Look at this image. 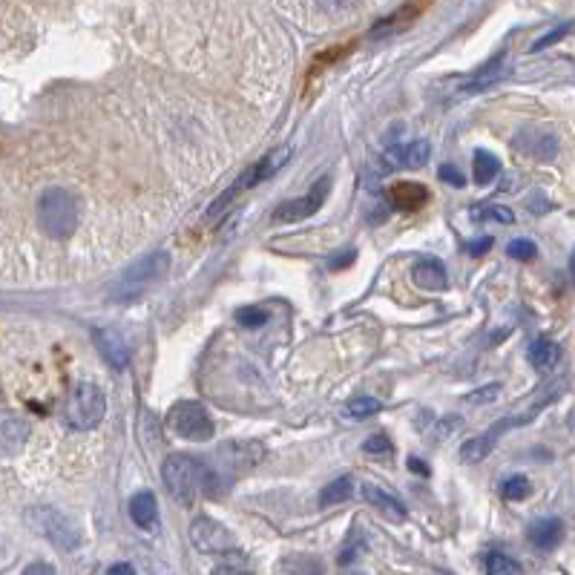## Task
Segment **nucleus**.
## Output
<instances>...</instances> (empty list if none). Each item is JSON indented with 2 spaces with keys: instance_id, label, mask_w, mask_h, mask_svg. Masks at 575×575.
Instances as JSON below:
<instances>
[{
  "instance_id": "obj_16",
  "label": "nucleus",
  "mask_w": 575,
  "mask_h": 575,
  "mask_svg": "<svg viewBox=\"0 0 575 575\" xmlns=\"http://www.w3.org/2000/svg\"><path fill=\"white\" fill-rule=\"evenodd\" d=\"M412 279L417 288L423 291H443L449 285V274H446V265L440 259H420L414 265Z\"/></svg>"
},
{
  "instance_id": "obj_21",
  "label": "nucleus",
  "mask_w": 575,
  "mask_h": 575,
  "mask_svg": "<svg viewBox=\"0 0 575 575\" xmlns=\"http://www.w3.org/2000/svg\"><path fill=\"white\" fill-rule=\"evenodd\" d=\"M26 437H29V423L18 417V414H3V420H0V440H3V449L12 455V452H18L23 443H26Z\"/></svg>"
},
{
  "instance_id": "obj_19",
  "label": "nucleus",
  "mask_w": 575,
  "mask_h": 575,
  "mask_svg": "<svg viewBox=\"0 0 575 575\" xmlns=\"http://www.w3.org/2000/svg\"><path fill=\"white\" fill-rule=\"evenodd\" d=\"M363 498H366L371 506H377L380 512L394 515L397 521H403V518H406V504H403L397 495H391L389 489L377 486V483H366V486H363Z\"/></svg>"
},
{
  "instance_id": "obj_38",
  "label": "nucleus",
  "mask_w": 575,
  "mask_h": 575,
  "mask_svg": "<svg viewBox=\"0 0 575 575\" xmlns=\"http://www.w3.org/2000/svg\"><path fill=\"white\" fill-rule=\"evenodd\" d=\"M337 256H340V259H334V262H331V268H334V271H340V268H343V265H351V262H354V256H357V253H354V251H348V253H337Z\"/></svg>"
},
{
  "instance_id": "obj_4",
  "label": "nucleus",
  "mask_w": 575,
  "mask_h": 575,
  "mask_svg": "<svg viewBox=\"0 0 575 575\" xmlns=\"http://www.w3.org/2000/svg\"><path fill=\"white\" fill-rule=\"evenodd\" d=\"M38 222L52 239H67L78 228V202L64 187H49L38 202Z\"/></svg>"
},
{
  "instance_id": "obj_14",
  "label": "nucleus",
  "mask_w": 575,
  "mask_h": 575,
  "mask_svg": "<svg viewBox=\"0 0 575 575\" xmlns=\"http://www.w3.org/2000/svg\"><path fill=\"white\" fill-rule=\"evenodd\" d=\"M515 150H521L524 156L538 161H550L555 153H558V144H555V136L550 133H541V130H521L518 136L512 138Z\"/></svg>"
},
{
  "instance_id": "obj_11",
  "label": "nucleus",
  "mask_w": 575,
  "mask_h": 575,
  "mask_svg": "<svg viewBox=\"0 0 575 575\" xmlns=\"http://www.w3.org/2000/svg\"><path fill=\"white\" fill-rule=\"evenodd\" d=\"M92 343L98 348V354H101L115 371L130 366V345L121 337V331L107 328V325H98V328H92Z\"/></svg>"
},
{
  "instance_id": "obj_36",
  "label": "nucleus",
  "mask_w": 575,
  "mask_h": 575,
  "mask_svg": "<svg viewBox=\"0 0 575 575\" xmlns=\"http://www.w3.org/2000/svg\"><path fill=\"white\" fill-rule=\"evenodd\" d=\"M489 248H492V239L486 236V239H478V242H472V245H469V253H472V256H481V253H486Z\"/></svg>"
},
{
  "instance_id": "obj_27",
  "label": "nucleus",
  "mask_w": 575,
  "mask_h": 575,
  "mask_svg": "<svg viewBox=\"0 0 575 575\" xmlns=\"http://www.w3.org/2000/svg\"><path fill=\"white\" fill-rule=\"evenodd\" d=\"M368 550L366 538H363V532L360 529H354L351 532V538H348V544L343 547V555H340V567H348V564H354L363 552Z\"/></svg>"
},
{
  "instance_id": "obj_35",
  "label": "nucleus",
  "mask_w": 575,
  "mask_h": 575,
  "mask_svg": "<svg viewBox=\"0 0 575 575\" xmlns=\"http://www.w3.org/2000/svg\"><path fill=\"white\" fill-rule=\"evenodd\" d=\"M363 452H368V455H386V452H391V440L386 435H371L363 443Z\"/></svg>"
},
{
  "instance_id": "obj_8",
  "label": "nucleus",
  "mask_w": 575,
  "mask_h": 575,
  "mask_svg": "<svg viewBox=\"0 0 575 575\" xmlns=\"http://www.w3.org/2000/svg\"><path fill=\"white\" fill-rule=\"evenodd\" d=\"M328 193H331V176H322V179L311 184V190L302 199H291V202H282V205L276 207L274 222L276 225H294V222H302V219L314 216L317 210H322Z\"/></svg>"
},
{
  "instance_id": "obj_15",
  "label": "nucleus",
  "mask_w": 575,
  "mask_h": 575,
  "mask_svg": "<svg viewBox=\"0 0 575 575\" xmlns=\"http://www.w3.org/2000/svg\"><path fill=\"white\" fill-rule=\"evenodd\" d=\"M386 196H389V205L394 207V210H403V213L420 210V207L429 202V190L417 182L391 184L389 190H386Z\"/></svg>"
},
{
  "instance_id": "obj_12",
  "label": "nucleus",
  "mask_w": 575,
  "mask_h": 575,
  "mask_svg": "<svg viewBox=\"0 0 575 575\" xmlns=\"http://www.w3.org/2000/svg\"><path fill=\"white\" fill-rule=\"evenodd\" d=\"M506 72H509V64H506V55L501 52L498 58H492L486 67H481L469 81H463L458 87V98H469V95H478V92L489 90V87H495L501 78H506Z\"/></svg>"
},
{
  "instance_id": "obj_23",
  "label": "nucleus",
  "mask_w": 575,
  "mask_h": 575,
  "mask_svg": "<svg viewBox=\"0 0 575 575\" xmlns=\"http://www.w3.org/2000/svg\"><path fill=\"white\" fill-rule=\"evenodd\" d=\"M475 182L486 187V184L495 182V176L501 173V161L498 156H492L489 150H475Z\"/></svg>"
},
{
  "instance_id": "obj_2",
  "label": "nucleus",
  "mask_w": 575,
  "mask_h": 575,
  "mask_svg": "<svg viewBox=\"0 0 575 575\" xmlns=\"http://www.w3.org/2000/svg\"><path fill=\"white\" fill-rule=\"evenodd\" d=\"M167 271H170V256L164 251L141 256L136 265H130V268L121 274V279L115 282L113 299L115 302H121V305L136 302V299H141L144 294H150L161 279L167 276Z\"/></svg>"
},
{
  "instance_id": "obj_39",
  "label": "nucleus",
  "mask_w": 575,
  "mask_h": 575,
  "mask_svg": "<svg viewBox=\"0 0 575 575\" xmlns=\"http://www.w3.org/2000/svg\"><path fill=\"white\" fill-rule=\"evenodd\" d=\"M38 573H55V567H52V564H32V567H26V575Z\"/></svg>"
},
{
  "instance_id": "obj_37",
  "label": "nucleus",
  "mask_w": 575,
  "mask_h": 575,
  "mask_svg": "<svg viewBox=\"0 0 575 575\" xmlns=\"http://www.w3.org/2000/svg\"><path fill=\"white\" fill-rule=\"evenodd\" d=\"M409 469L417 472V475H423V478H429V472H432V469H429V466H426L420 458H409Z\"/></svg>"
},
{
  "instance_id": "obj_26",
  "label": "nucleus",
  "mask_w": 575,
  "mask_h": 575,
  "mask_svg": "<svg viewBox=\"0 0 575 575\" xmlns=\"http://www.w3.org/2000/svg\"><path fill=\"white\" fill-rule=\"evenodd\" d=\"M486 573L492 575H506V573H521V564L512 561L504 552H489L486 555Z\"/></svg>"
},
{
  "instance_id": "obj_18",
  "label": "nucleus",
  "mask_w": 575,
  "mask_h": 575,
  "mask_svg": "<svg viewBox=\"0 0 575 575\" xmlns=\"http://www.w3.org/2000/svg\"><path fill=\"white\" fill-rule=\"evenodd\" d=\"M429 153H432L429 141H412L406 147H391L383 161L389 167H423L429 161Z\"/></svg>"
},
{
  "instance_id": "obj_6",
  "label": "nucleus",
  "mask_w": 575,
  "mask_h": 575,
  "mask_svg": "<svg viewBox=\"0 0 575 575\" xmlns=\"http://www.w3.org/2000/svg\"><path fill=\"white\" fill-rule=\"evenodd\" d=\"M167 426L184 440H210L213 437V420L202 403H193V400H182L176 403L170 412H167Z\"/></svg>"
},
{
  "instance_id": "obj_41",
  "label": "nucleus",
  "mask_w": 575,
  "mask_h": 575,
  "mask_svg": "<svg viewBox=\"0 0 575 575\" xmlns=\"http://www.w3.org/2000/svg\"><path fill=\"white\" fill-rule=\"evenodd\" d=\"M322 3H325V6H334V9H337V6H348L351 0H322Z\"/></svg>"
},
{
  "instance_id": "obj_13",
  "label": "nucleus",
  "mask_w": 575,
  "mask_h": 575,
  "mask_svg": "<svg viewBox=\"0 0 575 575\" xmlns=\"http://www.w3.org/2000/svg\"><path fill=\"white\" fill-rule=\"evenodd\" d=\"M291 159V147H279V150H271L268 156H262V159L256 161L253 167H248L242 176H239V182L245 190H251L256 184L268 182L271 176H274L276 170H282L285 167V161Z\"/></svg>"
},
{
  "instance_id": "obj_5",
  "label": "nucleus",
  "mask_w": 575,
  "mask_h": 575,
  "mask_svg": "<svg viewBox=\"0 0 575 575\" xmlns=\"http://www.w3.org/2000/svg\"><path fill=\"white\" fill-rule=\"evenodd\" d=\"M107 414V397L95 383H78L64 403V423L72 432H90Z\"/></svg>"
},
{
  "instance_id": "obj_24",
  "label": "nucleus",
  "mask_w": 575,
  "mask_h": 575,
  "mask_svg": "<svg viewBox=\"0 0 575 575\" xmlns=\"http://www.w3.org/2000/svg\"><path fill=\"white\" fill-rule=\"evenodd\" d=\"M354 495V481L351 478H337V481H331L325 489H322L320 495V506H334V504H343Z\"/></svg>"
},
{
  "instance_id": "obj_22",
  "label": "nucleus",
  "mask_w": 575,
  "mask_h": 575,
  "mask_svg": "<svg viewBox=\"0 0 575 575\" xmlns=\"http://www.w3.org/2000/svg\"><path fill=\"white\" fill-rule=\"evenodd\" d=\"M529 363H532L535 371L550 374L552 368L561 363V348L552 340H535V343L529 345Z\"/></svg>"
},
{
  "instance_id": "obj_20",
  "label": "nucleus",
  "mask_w": 575,
  "mask_h": 575,
  "mask_svg": "<svg viewBox=\"0 0 575 575\" xmlns=\"http://www.w3.org/2000/svg\"><path fill=\"white\" fill-rule=\"evenodd\" d=\"M130 518L138 529H153L159 521V506H156V495L153 492H138L130 501Z\"/></svg>"
},
{
  "instance_id": "obj_33",
  "label": "nucleus",
  "mask_w": 575,
  "mask_h": 575,
  "mask_svg": "<svg viewBox=\"0 0 575 575\" xmlns=\"http://www.w3.org/2000/svg\"><path fill=\"white\" fill-rule=\"evenodd\" d=\"M573 29V23H564V26H558V29H552V32H547L544 38H538L535 44H532V52H541V49H547V46L558 44L567 32Z\"/></svg>"
},
{
  "instance_id": "obj_30",
  "label": "nucleus",
  "mask_w": 575,
  "mask_h": 575,
  "mask_svg": "<svg viewBox=\"0 0 575 575\" xmlns=\"http://www.w3.org/2000/svg\"><path fill=\"white\" fill-rule=\"evenodd\" d=\"M472 219H492V222H501V225H512V222H515L512 210H509V207H501V205L475 207Z\"/></svg>"
},
{
  "instance_id": "obj_34",
  "label": "nucleus",
  "mask_w": 575,
  "mask_h": 575,
  "mask_svg": "<svg viewBox=\"0 0 575 575\" xmlns=\"http://www.w3.org/2000/svg\"><path fill=\"white\" fill-rule=\"evenodd\" d=\"M437 179L446 184H452V187H463L466 184V176L460 173L455 164H440V170H437Z\"/></svg>"
},
{
  "instance_id": "obj_17",
  "label": "nucleus",
  "mask_w": 575,
  "mask_h": 575,
  "mask_svg": "<svg viewBox=\"0 0 575 575\" xmlns=\"http://www.w3.org/2000/svg\"><path fill=\"white\" fill-rule=\"evenodd\" d=\"M527 535L529 544H532L535 550L550 552L561 544V538H564V524H561L558 518H544V521H535V524L529 527Z\"/></svg>"
},
{
  "instance_id": "obj_28",
  "label": "nucleus",
  "mask_w": 575,
  "mask_h": 575,
  "mask_svg": "<svg viewBox=\"0 0 575 575\" xmlns=\"http://www.w3.org/2000/svg\"><path fill=\"white\" fill-rule=\"evenodd\" d=\"M529 492H532V483H529V478H524V475H512V478L504 483V501H512V504L529 498Z\"/></svg>"
},
{
  "instance_id": "obj_1",
  "label": "nucleus",
  "mask_w": 575,
  "mask_h": 575,
  "mask_svg": "<svg viewBox=\"0 0 575 575\" xmlns=\"http://www.w3.org/2000/svg\"><path fill=\"white\" fill-rule=\"evenodd\" d=\"M265 455V449L259 443H228L216 452V463L205 466V492L216 495L219 489H225L236 478H242L248 469H253L259 458Z\"/></svg>"
},
{
  "instance_id": "obj_7",
  "label": "nucleus",
  "mask_w": 575,
  "mask_h": 575,
  "mask_svg": "<svg viewBox=\"0 0 575 575\" xmlns=\"http://www.w3.org/2000/svg\"><path fill=\"white\" fill-rule=\"evenodd\" d=\"M29 524L32 529L38 532V535H44L49 538L55 547H61V550H75L78 544H81V532L78 527L69 521L67 515H61L58 509H32V515H29Z\"/></svg>"
},
{
  "instance_id": "obj_40",
  "label": "nucleus",
  "mask_w": 575,
  "mask_h": 575,
  "mask_svg": "<svg viewBox=\"0 0 575 575\" xmlns=\"http://www.w3.org/2000/svg\"><path fill=\"white\" fill-rule=\"evenodd\" d=\"M107 573H124V575H133L136 573V570H133V567H130V564H124V561H118V564H113V567H110V570H107Z\"/></svg>"
},
{
  "instance_id": "obj_31",
  "label": "nucleus",
  "mask_w": 575,
  "mask_h": 575,
  "mask_svg": "<svg viewBox=\"0 0 575 575\" xmlns=\"http://www.w3.org/2000/svg\"><path fill=\"white\" fill-rule=\"evenodd\" d=\"M506 253H509L512 259L529 262V259H535V256H538V248H535V242H529V239H515V242H509Z\"/></svg>"
},
{
  "instance_id": "obj_25",
  "label": "nucleus",
  "mask_w": 575,
  "mask_h": 575,
  "mask_svg": "<svg viewBox=\"0 0 575 575\" xmlns=\"http://www.w3.org/2000/svg\"><path fill=\"white\" fill-rule=\"evenodd\" d=\"M380 409H383V403H380L377 397L360 394V397L348 400V406H345V417H351V420H366V417L377 414Z\"/></svg>"
},
{
  "instance_id": "obj_3",
  "label": "nucleus",
  "mask_w": 575,
  "mask_h": 575,
  "mask_svg": "<svg viewBox=\"0 0 575 575\" xmlns=\"http://www.w3.org/2000/svg\"><path fill=\"white\" fill-rule=\"evenodd\" d=\"M161 478L173 501L193 504L199 492H205V463L193 455H170L161 466Z\"/></svg>"
},
{
  "instance_id": "obj_10",
  "label": "nucleus",
  "mask_w": 575,
  "mask_h": 575,
  "mask_svg": "<svg viewBox=\"0 0 575 575\" xmlns=\"http://www.w3.org/2000/svg\"><path fill=\"white\" fill-rule=\"evenodd\" d=\"M190 541L199 552H219V555L233 547V535L228 532V527H222L219 521H213L207 515L190 524Z\"/></svg>"
},
{
  "instance_id": "obj_32",
  "label": "nucleus",
  "mask_w": 575,
  "mask_h": 575,
  "mask_svg": "<svg viewBox=\"0 0 575 575\" xmlns=\"http://www.w3.org/2000/svg\"><path fill=\"white\" fill-rule=\"evenodd\" d=\"M498 394H501V383H489V386H483V389H475L472 394H466V403H472V406L495 403V400H498Z\"/></svg>"
},
{
  "instance_id": "obj_29",
  "label": "nucleus",
  "mask_w": 575,
  "mask_h": 575,
  "mask_svg": "<svg viewBox=\"0 0 575 575\" xmlns=\"http://www.w3.org/2000/svg\"><path fill=\"white\" fill-rule=\"evenodd\" d=\"M236 322H239L242 328H262V325L268 322V311H265V308H259V305L239 308V311H236Z\"/></svg>"
},
{
  "instance_id": "obj_9",
  "label": "nucleus",
  "mask_w": 575,
  "mask_h": 575,
  "mask_svg": "<svg viewBox=\"0 0 575 575\" xmlns=\"http://www.w3.org/2000/svg\"><path fill=\"white\" fill-rule=\"evenodd\" d=\"M529 420H532V412L518 414V417H509V420L495 423L489 432L472 437V440H466V443L460 446V460H463V463H481L483 458H489V455H492V449H495L498 437L504 435V432H509V429H515V426H521V423H529Z\"/></svg>"
}]
</instances>
